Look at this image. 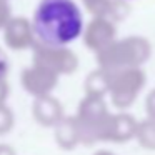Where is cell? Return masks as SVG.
<instances>
[{"instance_id": "9c48e42d", "label": "cell", "mask_w": 155, "mask_h": 155, "mask_svg": "<svg viewBox=\"0 0 155 155\" xmlns=\"http://www.w3.org/2000/svg\"><path fill=\"white\" fill-rule=\"evenodd\" d=\"M137 120L128 114H112L104 130V140L107 142H128L130 138H135L137 134Z\"/></svg>"}, {"instance_id": "6da1fadb", "label": "cell", "mask_w": 155, "mask_h": 155, "mask_svg": "<svg viewBox=\"0 0 155 155\" xmlns=\"http://www.w3.org/2000/svg\"><path fill=\"white\" fill-rule=\"evenodd\" d=\"M32 25L35 38L48 45H68L84 34V17L74 0H42Z\"/></svg>"}, {"instance_id": "d6986e66", "label": "cell", "mask_w": 155, "mask_h": 155, "mask_svg": "<svg viewBox=\"0 0 155 155\" xmlns=\"http://www.w3.org/2000/svg\"><path fill=\"white\" fill-rule=\"evenodd\" d=\"M8 84H7V78H0V104L7 100L8 97Z\"/></svg>"}, {"instance_id": "5b68a950", "label": "cell", "mask_w": 155, "mask_h": 155, "mask_svg": "<svg viewBox=\"0 0 155 155\" xmlns=\"http://www.w3.org/2000/svg\"><path fill=\"white\" fill-rule=\"evenodd\" d=\"M32 52H34V64L44 65L58 75L74 74L78 67L77 55L70 48H67V45H48L35 40Z\"/></svg>"}, {"instance_id": "ffe728a7", "label": "cell", "mask_w": 155, "mask_h": 155, "mask_svg": "<svg viewBox=\"0 0 155 155\" xmlns=\"http://www.w3.org/2000/svg\"><path fill=\"white\" fill-rule=\"evenodd\" d=\"M0 155H15V150L7 143H0Z\"/></svg>"}, {"instance_id": "30bf717a", "label": "cell", "mask_w": 155, "mask_h": 155, "mask_svg": "<svg viewBox=\"0 0 155 155\" xmlns=\"http://www.w3.org/2000/svg\"><path fill=\"white\" fill-rule=\"evenodd\" d=\"M32 114L37 124L44 127H55L64 118V108L57 98L48 94L35 97L34 105H32Z\"/></svg>"}, {"instance_id": "44dd1931", "label": "cell", "mask_w": 155, "mask_h": 155, "mask_svg": "<svg viewBox=\"0 0 155 155\" xmlns=\"http://www.w3.org/2000/svg\"><path fill=\"white\" fill-rule=\"evenodd\" d=\"M95 155H115V153H112V152H108V150H100V152H97Z\"/></svg>"}, {"instance_id": "8fae6325", "label": "cell", "mask_w": 155, "mask_h": 155, "mask_svg": "<svg viewBox=\"0 0 155 155\" xmlns=\"http://www.w3.org/2000/svg\"><path fill=\"white\" fill-rule=\"evenodd\" d=\"M94 17H105L112 22L124 20L130 12V7L124 0H82Z\"/></svg>"}, {"instance_id": "4fadbf2b", "label": "cell", "mask_w": 155, "mask_h": 155, "mask_svg": "<svg viewBox=\"0 0 155 155\" xmlns=\"http://www.w3.org/2000/svg\"><path fill=\"white\" fill-rule=\"evenodd\" d=\"M110 78H112V72L107 70V68L98 67L97 70L90 72L85 78V94L104 97L110 90Z\"/></svg>"}, {"instance_id": "2e32d148", "label": "cell", "mask_w": 155, "mask_h": 155, "mask_svg": "<svg viewBox=\"0 0 155 155\" xmlns=\"http://www.w3.org/2000/svg\"><path fill=\"white\" fill-rule=\"evenodd\" d=\"M12 18V8L8 5V0H0V30H4L5 25Z\"/></svg>"}, {"instance_id": "52a82bcc", "label": "cell", "mask_w": 155, "mask_h": 155, "mask_svg": "<svg viewBox=\"0 0 155 155\" xmlns=\"http://www.w3.org/2000/svg\"><path fill=\"white\" fill-rule=\"evenodd\" d=\"M4 40L12 50H25L32 48L35 44V32L32 22L24 17H12L4 28Z\"/></svg>"}, {"instance_id": "7c38bea8", "label": "cell", "mask_w": 155, "mask_h": 155, "mask_svg": "<svg viewBox=\"0 0 155 155\" xmlns=\"http://www.w3.org/2000/svg\"><path fill=\"white\" fill-rule=\"evenodd\" d=\"M54 128H55V142L64 150H72L78 143H82L80 130H78V124L75 117H64Z\"/></svg>"}, {"instance_id": "9a60e30c", "label": "cell", "mask_w": 155, "mask_h": 155, "mask_svg": "<svg viewBox=\"0 0 155 155\" xmlns=\"http://www.w3.org/2000/svg\"><path fill=\"white\" fill-rule=\"evenodd\" d=\"M14 128V112L5 105V102L0 104V135H5Z\"/></svg>"}, {"instance_id": "277c9868", "label": "cell", "mask_w": 155, "mask_h": 155, "mask_svg": "<svg viewBox=\"0 0 155 155\" xmlns=\"http://www.w3.org/2000/svg\"><path fill=\"white\" fill-rule=\"evenodd\" d=\"M112 72V70H110ZM145 85V74L140 67H128L122 70H114L110 78V98L117 108H128L135 102L137 95Z\"/></svg>"}, {"instance_id": "ba28073f", "label": "cell", "mask_w": 155, "mask_h": 155, "mask_svg": "<svg viewBox=\"0 0 155 155\" xmlns=\"http://www.w3.org/2000/svg\"><path fill=\"white\" fill-rule=\"evenodd\" d=\"M115 22L105 17H94V20L84 30V42L90 50L97 54L98 50L105 48L108 44L115 40Z\"/></svg>"}, {"instance_id": "ac0fdd59", "label": "cell", "mask_w": 155, "mask_h": 155, "mask_svg": "<svg viewBox=\"0 0 155 155\" xmlns=\"http://www.w3.org/2000/svg\"><path fill=\"white\" fill-rule=\"evenodd\" d=\"M145 107H147L148 117H155V88L148 94L147 100H145Z\"/></svg>"}, {"instance_id": "8992f818", "label": "cell", "mask_w": 155, "mask_h": 155, "mask_svg": "<svg viewBox=\"0 0 155 155\" xmlns=\"http://www.w3.org/2000/svg\"><path fill=\"white\" fill-rule=\"evenodd\" d=\"M58 77L60 75L52 72L50 68L38 64H32L30 67L22 70L20 84L27 94L34 95V97H40V95L52 94V90L58 84Z\"/></svg>"}, {"instance_id": "e0dca14e", "label": "cell", "mask_w": 155, "mask_h": 155, "mask_svg": "<svg viewBox=\"0 0 155 155\" xmlns=\"http://www.w3.org/2000/svg\"><path fill=\"white\" fill-rule=\"evenodd\" d=\"M8 72H10V60L5 50L0 47V78H7Z\"/></svg>"}, {"instance_id": "5bb4252c", "label": "cell", "mask_w": 155, "mask_h": 155, "mask_svg": "<svg viewBox=\"0 0 155 155\" xmlns=\"http://www.w3.org/2000/svg\"><path fill=\"white\" fill-rule=\"evenodd\" d=\"M135 138L147 150H155V117H147L137 127Z\"/></svg>"}, {"instance_id": "7a4b0ae2", "label": "cell", "mask_w": 155, "mask_h": 155, "mask_svg": "<svg viewBox=\"0 0 155 155\" xmlns=\"http://www.w3.org/2000/svg\"><path fill=\"white\" fill-rule=\"evenodd\" d=\"M152 47L143 37H127L114 40L97 52L98 67L107 70H122L128 67H140L148 60Z\"/></svg>"}, {"instance_id": "3957f363", "label": "cell", "mask_w": 155, "mask_h": 155, "mask_svg": "<svg viewBox=\"0 0 155 155\" xmlns=\"http://www.w3.org/2000/svg\"><path fill=\"white\" fill-rule=\"evenodd\" d=\"M104 97L100 95H87L80 102L77 110V124L80 130V140L85 145H94L95 142L104 140V130L110 118Z\"/></svg>"}]
</instances>
